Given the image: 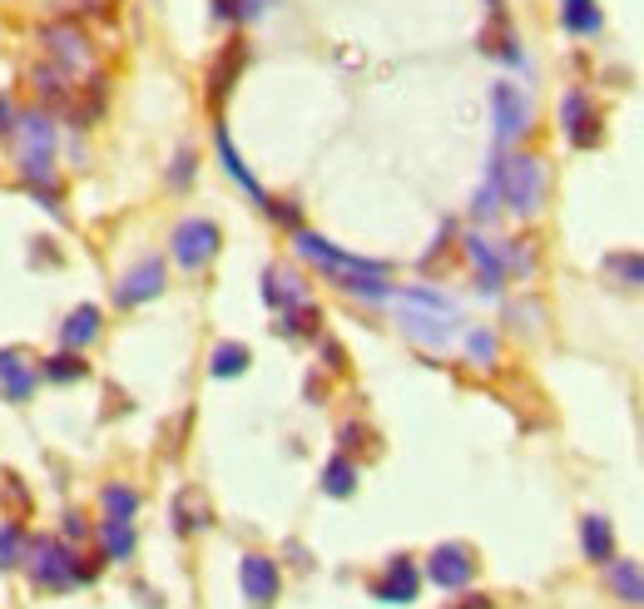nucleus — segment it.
Masks as SVG:
<instances>
[{"mask_svg": "<svg viewBox=\"0 0 644 609\" xmlns=\"http://www.w3.org/2000/svg\"><path fill=\"white\" fill-rule=\"evenodd\" d=\"M486 179L501 189V208H511L515 218H536L546 208V193H550V174L536 154L526 150H501L496 144L491 154V174Z\"/></svg>", "mask_w": 644, "mask_h": 609, "instance_id": "1", "label": "nucleus"}, {"mask_svg": "<svg viewBox=\"0 0 644 609\" xmlns=\"http://www.w3.org/2000/svg\"><path fill=\"white\" fill-rule=\"evenodd\" d=\"M15 169L21 183H55V154H60V124L50 109H21L15 115Z\"/></svg>", "mask_w": 644, "mask_h": 609, "instance_id": "2", "label": "nucleus"}, {"mask_svg": "<svg viewBox=\"0 0 644 609\" xmlns=\"http://www.w3.org/2000/svg\"><path fill=\"white\" fill-rule=\"evenodd\" d=\"M25 570H31V580L40 589H75V585H90V580L99 575L95 560H85L80 550L60 546V535H40V540H31V550H25Z\"/></svg>", "mask_w": 644, "mask_h": 609, "instance_id": "3", "label": "nucleus"}, {"mask_svg": "<svg viewBox=\"0 0 644 609\" xmlns=\"http://www.w3.org/2000/svg\"><path fill=\"white\" fill-rule=\"evenodd\" d=\"M402 312H397V327L407 332L417 347L427 353H441V347L456 343V327H462V308H437V302H412V298H397Z\"/></svg>", "mask_w": 644, "mask_h": 609, "instance_id": "4", "label": "nucleus"}, {"mask_svg": "<svg viewBox=\"0 0 644 609\" xmlns=\"http://www.w3.org/2000/svg\"><path fill=\"white\" fill-rule=\"evenodd\" d=\"M218 248H224V228H218L214 218H204V214L179 218L174 234H169V253H174V263H179L183 273H204V267L218 258Z\"/></svg>", "mask_w": 644, "mask_h": 609, "instance_id": "5", "label": "nucleus"}, {"mask_svg": "<svg viewBox=\"0 0 644 609\" xmlns=\"http://www.w3.org/2000/svg\"><path fill=\"white\" fill-rule=\"evenodd\" d=\"M293 243H298V253L308 258V263H318L327 278H343V273H367V278H392V263H377V258H357L347 253V248L327 243L322 234H312V228H293Z\"/></svg>", "mask_w": 644, "mask_h": 609, "instance_id": "6", "label": "nucleus"}, {"mask_svg": "<svg viewBox=\"0 0 644 609\" xmlns=\"http://www.w3.org/2000/svg\"><path fill=\"white\" fill-rule=\"evenodd\" d=\"M40 45L50 50V64H60L64 75H75V70H90V60H95V40H90V31L80 21H45L40 25Z\"/></svg>", "mask_w": 644, "mask_h": 609, "instance_id": "7", "label": "nucleus"}, {"mask_svg": "<svg viewBox=\"0 0 644 609\" xmlns=\"http://www.w3.org/2000/svg\"><path fill=\"white\" fill-rule=\"evenodd\" d=\"M491 134L501 150H511L515 140L530 134V99H526V89L511 85V80L491 85Z\"/></svg>", "mask_w": 644, "mask_h": 609, "instance_id": "8", "label": "nucleus"}, {"mask_svg": "<svg viewBox=\"0 0 644 609\" xmlns=\"http://www.w3.org/2000/svg\"><path fill=\"white\" fill-rule=\"evenodd\" d=\"M560 134L570 140V150H595L605 140V119L585 89H565L560 95Z\"/></svg>", "mask_w": 644, "mask_h": 609, "instance_id": "9", "label": "nucleus"}, {"mask_svg": "<svg viewBox=\"0 0 644 609\" xmlns=\"http://www.w3.org/2000/svg\"><path fill=\"white\" fill-rule=\"evenodd\" d=\"M238 585H243V599L253 609H273L283 595V570L273 556H263V550H248L243 560H238Z\"/></svg>", "mask_w": 644, "mask_h": 609, "instance_id": "10", "label": "nucleus"}, {"mask_svg": "<svg viewBox=\"0 0 644 609\" xmlns=\"http://www.w3.org/2000/svg\"><path fill=\"white\" fill-rule=\"evenodd\" d=\"M421 580H431L437 589H466L476 580V550L462 546V540H446V546H437L427 556Z\"/></svg>", "mask_w": 644, "mask_h": 609, "instance_id": "11", "label": "nucleus"}, {"mask_svg": "<svg viewBox=\"0 0 644 609\" xmlns=\"http://www.w3.org/2000/svg\"><path fill=\"white\" fill-rule=\"evenodd\" d=\"M164 288H169V267H164V258L144 253L140 263H134L124 278H119L115 302H119V308H144V302H154Z\"/></svg>", "mask_w": 644, "mask_h": 609, "instance_id": "12", "label": "nucleus"}, {"mask_svg": "<svg viewBox=\"0 0 644 609\" xmlns=\"http://www.w3.org/2000/svg\"><path fill=\"white\" fill-rule=\"evenodd\" d=\"M421 595V570L412 556H392L386 570L372 580V599L377 605H412Z\"/></svg>", "mask_w": 644, "mask_h": 609, "instance_id": "13", "label": "nucleus"}, {"mask_svg": "<svg viewBox=\"0 0 644 609\" xmlns=\"http://www.w3.org/2000/svg\"><path fill=\"white\" fill-rule=\"evenodd\" d=\"M462 248H466V258H472V267H476V288L486 292V298H496V292L505 288V278H511V273H505V258H501V243H491V238L486 234H466L462 238Z\"/></svg>", "mask_w": 644, "mask_h": 609, "instance_id": "14", "label": "nucleus"}, {"mask_svg": "<svg viewBox=\"0 0 644 609\" xmlns=\"http://www.w3.org/2000/svg\"><path fill=\"white\" fill-rule=\"evenodd\" d=\"M35 386H40V367L21 353V347H0V396L5 402H31Z\"/></svg>", "mask_w": 644, "mask_h": 609, "instance_id": "15", "label": "nucleus"}, {"mask_svg": "<svg viewBox=\"0 0 644 609\" xmlns=\"http://www.w3.org/2000/svg\"><path fill=\"white\" fill-rule=\"evenodd\" d=\"M243 64H248V40H228L224 50H218V60L208 64V105L214 109H224V99L234 95Z\"/></svg>", "mask_w": 644, "mask_h": 609, "instance_id": "16", "label": "nucleus"}, {"mask_svg": "<svg viewBox=\"0 0 644 609\" xmlns=\"http://www.w3.org/2000/svg\"><path fill=\"white\" fill-rule=\"evenodd\" d=\"M214 150H218V164H224V174H228V179H234V183H238V189H243V193H248V199H253V203H258V208H263V203H269V199H273V193H269V189H263V183H258V179H253V174H248L243 154H238V144H234V140H228V129H224V124H214Z\"/></svg>", "mask_w": 644, "mask_h": 609, "instance_id": "17", "label": "nucleus"}, {"mask_svg": "<svg viewBox=\"0 0 644 609\" xmlns=\"http://www.w3.org/2000/svg\"><path fill=\"white\" fill-rule=\"evenodd\" d=\"M258 292H263V302H269L273 312H288V308H298V302H308V283L283 263H273L269 273H263V288Z\"/></svg>", "mask_w": 644, "mask_h": 609, "instance_id": "18", "label": "nucleus"}, {"mask_svg": "<svg viewBox=\"0 0 644 609\" xmlns=\"http://www.w3.org/2000/svg\"><path fill=\"white\" fill-rule=\"evenodd\" d=\"M605 585H610V595L620 599V605L644 609V565H640V560H620V556H615L610 565H605Z\"/></svg>", "mask_w": 644, "mask_h": 609, "instance_id": "19", "label": "nucleus"}, {"mask_svg": "<svg viewBox=\"0 0 644 609\" xmlns=\"http://www.w3.org/2000/svg\"><path fill=\"white\" fill-rule=\"evenodd\" d=\"M580 550H585L591 565H610V560L620 556V550H615V525L591 511L585 521H580Z\"/></svg>", "mask_w": 644, "mask_h": 609, "instance_id": "20", "label": "nucleus"}, {"mask_svg": "<svg viewBox=\"0 0 644 609\" xmlns=\"http://www.w3.org/2000/svg\"><path fill=\"white\" fill-rule=\"evenodd\" d=\"M99 327H105L99 308H95V302H80V308L60 322V347H70V353H85V347L99 337Z\"/></svg>", "mask_w": 644, "mask_h": 609, "instance_id": "21", "label": "nucleus"}, {"mask_svg": "<svg viewBox=\"0 0 644 609\" xmlns=\"http://www.w3.org/2000/svg\"><path fill=\"white\" fill-rule=\"evenodd\" d=\"M560 25H565V35H575V40H595V35L605 31L600 0H560Z\"/></svg>", "mask_w": 644, "mask_h": 609, "instance_id": "22", "label": "nucleus"}, {"mask_svg": "<svg viewBox=\"0 0 644 609\" xmlns=\"http://www.w3.org/2000/svg\"><path fill=\"white\" fill-rule=\"evenodd\" d=\"M278 337H298V343L322 337V308L308 298V302H298V308L278 312Z\"/></svg>", "mask_w": 644, "mask_h": 609, "instance_id": "23", "label": "nucleus"}, {"mask_svg": "<svg viewBox=\"0 0 644 609\" xmlns=\"http://www.w3.org/2000/svg\"><path fill=\"white\" fill-rule=\"evenodd\" d=\"M31 85H35V95L45 99V105H75V89H70V75H64L60 64H35L31 70Z\"/></svg>", "mask_w": 644, "mask_h": 609, "instance_id": "24", "label": "nucleus"}, {"mask_svg": "<svg viewBox=\"0 0 644 609\" xmlns=\"http://www.w3.org/2000/svg\"><path fill=\"white\" fill-rule=\"evenodd\" d=\"M134 521H115V515H105L99 521V550H105V560H134Z\"/></svg>", "mask_w": 644, "mask_h": 609, "instance_id": "25", "label": "nucleus"}, {"mask_svg": "<svg viewBox=\"0 0 644 609\" xmlns=\"http://www.w3.org/2000/svg\"><path fill=\"white\" fill-rule=\"evenodd\" d=\"M214 525V511H208V501L199 491H179V501H174V530L179 535H193V530H208Z\"/></svg>", "mask_w": 644, "mask_h": 609, "instance_id": "26", "label": "nucleus"}, {"mask_svg": "<svg viewBox=\"0 0 644 609\" xmlns=\"http://www.w3.org/2000/svg\"><path fill=\"white\" fill-rule=\"evenodd\" d=\"M357 491V461L347 451H337L327 466H322V495H333V501H347Z\"/></svg>", "mask_w": 644, "mask_h": 609, "instance_id": "27", "label": "nucleus"}, {"mask_svg": "<svg viewBox=\"0 0 644 609\" xmlns=\"http://www.w3.org/2000/svg\"><path fill=\"white\" fill-rule=\"evenodd\" d=\"M90 377V362L80 353H55V357H45L40 362V382H60V386H75V382H85Z\"/></svg>", "mask_w": 644, "mask_h": 609, "instance_id": "28", "label": "nucleus"}, {"mask_svg": "<svg viewBox=\"0 0 644 609\" xmlns=\"http://www.w3.org/2000/svg\"><path fill=\"white\" fill-rule=\"evenodd\" d=\"M248 362H253V353H248L243 343H218L214 353H208V377H218V382H228V377H243Z\"/></svg>", "mask_w": 644, "mask_h": 609, "instance_id": "29", "label": "nucleus"}, {"mask_svg": "<svg viewBox=\"0 0 644 609\" xmlns=\"http://www.w3.org/2000/svg\"><path fill=\"white\" fill-rule=\"evenodd\" d=\"M25 550H31V535H25L21 521H0V575L5 570L25 565Z\"/></svg>", "mask_w": 644, "mask_h": 609, "instance_id": "30", "label": "nucleus"}, {"mask_svg": "<svg viewBox=\"0 0 644 609\" xmlns=\"http://www.w3.org/2000/svg\"><path fill=\"white\" fill-rule=\"evenodd\" d=\"M99 511L115 515V521H134V515H140V491L124 481H109L105 491H99Z\"/></svg>", "mask_w": 644, "mask_h": 609, "instance_id": "31", "label": "nucleus"}, {"mask_svg": "<svg viewBox=\"0 0 644 609\" xmlns=\"http://www.w3.org/2000/svg\"><path fill=\"white\" fill-rule=\"evenodd\" d=\"M278 0H214V21L224 25H248L258 21V15H269Z\"/></svg>", "mask_w": 644, "mask_h": 609, "instance_id": "32", "label": "nucleus"}, {"mask_svg": "<svg viewBox=\"0 0 644 609\" xmlns=\"http://www.w3.org/2000/svg\"><path fill=\"white\" fill-rule=\"evenodd\" d=\"M333 288L353 292V298H362V302H386L392 292H397L386 278H367V273H343V278H333Z\"/></svg>", "mask_w": 644, "mask_h": 609, "instance_id": "33", "label": "nucleus"}, {"mask_svg": "<svg viewBox=\"0 0 644 609\" xmlns=\"http://www.w3.org/2000/svg\"><path fill=\"white\" fill-rule=\"evenodd\" d=\"M605 273L620 288H644V253H605Z\"/></svg>", "mask_w": 644, "mask_h": 609, "instance_id": "34", "label": "nucleus"}, {"mask_svg": "<svg viewBox=\"0 0 644 609\" xmlns=\"http://www.w3.org/2000/svg\"><path fill=\"white\" fill-rule=\"evenodd\" d=\"M501 258H505V273H511V278H530V273H536V248H530V238L501 243Z\"/></svg>", "mask_w": 644, "mask_h": 609, "instance_id": "35", "label": "nucleus"}, {"mask_svg": "<svg viewBox=\"0 0 644 609\" xmlns=\"http://www.w3.org/2000/svg\"><path fill=\"white\" fill-rule=\"evenodd\" d=\"M466 357H472L476 367H496V357H501L496 332L491 327H472V332H466Z\"/></svg>", "mask_w": 644, "mask_h": 609, "instance_id": "36", "label": "nucleus"}, {"mask_svg": "<svg viewBox=\"0 0 644 609\" xmlns=\"http://www.w3.org/2000/svg\"><path fill=\"white\" fill-rule=\"evenodd\" d=\"M496 214H501V189L486 179L481 189H476V199H472V218H476V224H491Z\"/></svg>", "mask_w": 644, "mask_h": 609, "instance_id": "37", "label": "nucleus"}, {"mask_svg": "<svg viewBox=\"0 0 644 609\" xmlns=\"http://www.w3.org/2000/svg\"><path fill=\"white\" fill-rule=\"evenodd\" d=\"M193 174H199V154L179 150V154H174V164H169V189H189Z\"/></svg>", "mask_w": 644, "mask_h": 609, "instance_id": "38", "label": "nucleus"}, {"mask_svg": "<svg viewBox=\"0 0 644 609\" xmlns=\"http://www.w3.org/2000/svg\"><path fill=\"white\" fill-rule=\"evenodd\" d=\"M263 214H269L273 224H283V228H302V208H298V199H269V203H263Z\"/></svg>", "mask_w": 644, "mask_h": 609, "instance_id": "39", "label": "nucleus"}, {"mask_svg": "<svg viewBox=\"0 0 644 609\" xmlns=\"http://www.w3.org/2000/svg\"><path fill=\"white\" fill-rule=\"evenodd\" d=\"M486 50H496L505 64H515V70L526 64V50H521V40H515V31H511V25H505V31H501V40H496V45H486Z\"/></svg>", "mask_w": 644, "mask_h": 609, "instance_id": "40", "label": "nucleus"}, {"mask_svg": "<svg viewBox=\"0 0 644 609\" xmlns=\"http://www.w3.org/2000/svg\"><path fill=\"white\" fill-rule=\"evenodd\" d=\"M367 441H372V431H367L362 421H343V431H337V446H343L347 456H353V451H362Z\"/></svg>", "mask_w": 644, "mask_h": 609, "instance_id": "41", "label": "nucleus"}, {"mask_svg": "<svg viewBox=\"0 0 644 609\" xmlns=\"http://www.w3.org/2000/svg\"><path fill=\"white\" fill-rule=\"evenodd\" d=\"M322 367H327V372H347V353H343V343L322 337Z\"/></svg>", "mask_w": 644, "mask_h": 609, "instance_id": "42", "label": "nucleus"}, {"mask_svg": "<svg viewBox=\"0 0 644 609\" xmlns=\"http://www.w3.org/2000/svg\"><path fill=\"white\" fill-rule=\"evenodd\" d=\"M5 501H11V505H21V515L31 511V491L21 486V476H5Z\"/></svg>", "mask_w": 644, "mask_h": 609, "instance_id": "43", "label": "nucleus"}, {"mask_svg": "<svg viewBox=\"0 0 644 609\" xmlns=\"http://www.w3.org/2000/svg\"><path fill=\"white\" fill-rule=\"evenodd\" d=\"M85 530H90L85 515H80V511H64V535H70V540H85Z\"/></svg>", "mask_w": 644, "mask_h": 609, "instance_id": "44", "label": "nucleus"}, {"mask_svg": "<svg viewBox=\"0 0 644 609\" xmlns=\"http://www.w3.org/2000/svg\"><path fill=\"white\" fill-rule=\"evenodd\" d=\"M11 129H15V105H11L5 95H0V140H5Z\"/></svg>", "mask_w": 644, "mask_h": 609, "instance_id": "45", "label": "nucleus"}, {"mask_svg": "<svg viewBox=\"0 0 644 609\" xmlns=\"http://www.w3.org/2000/svg\"><path fill=\"white\" fill-rule=\"evenodd\" d=\"M446 609H496V599L491 595H466L462 605H446Z\"/></svg>", "mask_w": 644, "mask_h": 609, "instance_id": "46", "label": "nucleus"}, {"mask_svg": "<svg viewBox=\"0 0 644 609\" xmlns=\"http://www.w3.org/2000/svg\"><path fill=\"white\" fill-rule=\"evenodd\" d=\"M486 5H491V11H501V0H486Z\"/></svg>", "mask_w": 644, "mask_h": 609, "instance_id": "47", "label": "nucleus"}]
</instances>
